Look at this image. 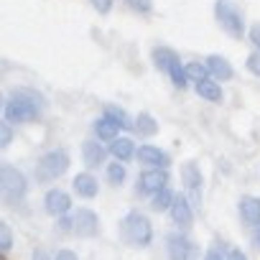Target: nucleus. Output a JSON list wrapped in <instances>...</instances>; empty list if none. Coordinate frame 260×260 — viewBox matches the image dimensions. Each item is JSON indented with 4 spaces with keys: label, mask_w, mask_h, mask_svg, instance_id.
Segmentation results:
<instances>
[{
    "label": "nucleus",
    "mask_w": 260,
    "mask_h": 260,
    "mask_svg": "<svg viewBox=\"0 0 260 260\" xmlns=\"http://www.w3.org/2000/svg\"><path fill=\"white\" fill-rule=\"evenodd\" d=\"M197 94L204 97V100H209V102H222V87H219L217 79H204V82H199V84H197Z\"/></svg>",
    "instance_id": "19"
},
{
    "label": "nucleus",
    "mask_w": 260,
    "mask_h": 260,
    "mask_svg": "<svg viewBox=\"0 0 260 260\" xmlns=\"http://www.w3.org/2000/svg\"><path fill=\"white\" fill-rule=\"evenodd\" d=\"M44 209L51 217H64V214L72 212V199L64 189H49L46 197H44Z\"/></svg>",
    "instance_id": "10"
},
{
    "label": "nucleus",
    "mask_w": 260,
    "mask_h": 260,
    "mask_svg": "<svg viewBox=\"0 0 260 260\" xmlns=\"http://www.w3.org/2000/svg\"><path fill=\"white\" fill-rule=\"evenodd\" d=\"M117 130H120V122H115L112 117H100V120H94V133H97V138H102V141H117Z\"/></svg>",
    "instance_id": "18"
},
{
    "label": "nucleus",
    "mask_w": 260,
    "mask_h": 260,
    "mask_svg": "<svg viewBox=\"0 0 260 260\" xmlns=\"http://www.w3.org/2000/svg\"><path fill=\"white\" fill-rule=\"evenodd\" d=\"M138 161L141 164H146L148 169H169V164H171V158H169V153L166 151H161V148H156V146H141L138 148Z\"/></svg>",
    "instance_id": "11"
},
{
    "label": "nucleus",
    "mask_w": 260,
    "mask_h": 260,
    "mask_svg": "<svg viewBox=\"0 0 260 260\" xmlns=\"http://www.w3.org/2000/svg\"><path fill=\"white\" fill-rule=\"evenodd\" d=\"M153 61H156V67L158 69H171V64L174 61H179V56H176V51H171V49H166V46H158V49H153Z\"/></svg>",
    "instance_id": "22"
},
{
    "label": "nucleus",
    "mask_w": 260,
    "mask_h": 260,
    "mask_svg": "<svg viewBox=\"0 0 260 260\" xmlns=\"http://www.w3.org/2000/svg\"><path fill=\"white\" fill-rule=\"evenodd\" d=\"M107 179H110V184H115V186L122 184V181H125V166L117 164V161L110 164V166H107Z\"/></svg>",
    "instance_id": "24"
},
{
    "label": "nucleus",
    "mask_w": 260,
    "mask_h": 260,
    "mask_svg": "<svg viewBox=\"0 0 260 260\" xmlns=\"http://www.w3.org/2000/svg\"><path fill=\"white\" fill-rule=\"evenodd\" d=\"M227 260H247V255H245L240 247H232V250L227 252Z\"/></svg>",
    "instance_id": "32"
},
{
    "label": "nucleus",
    "mask_w": 260,
    "mask_h": 260,
    "mask_svg": "<svg viewBox=\"0 0 260 260\" xmlns=\"http://www.w3.org/2000/svg\"><path fill=\"white\" fill-rule=\"evenodd\" d=\"M250 41H252V44L260 49V23H255V26L250 28Z\"/></svg>",
    "instance_id": "33"
},
{
    "label": "nucleus",
    "mask_w": 260,
    "mask_h": 260,
    "mask_svg": "<svg viewBox=\"0 0 260 260\" xmlns=\"http://www.w3.org/2000/svg\"><path fill=\"white\" fill-rule=\"evenodd\" d=\"M174 199H176V194L166 186V189H161L156 197H151V209H153V212H171Z\"/></svg>",
    "instance_id": "20"
},
{
    "label": "nucleus",
    "mask_w": 260,
    "mask_h": 260,
    "mask_svg": "<svg viewBox=\"0 0 260 260\" xmlns=\"http://www.w3.org/2000/svg\"><path fill=\"white\" fill-rule=\"evenodd\" d=\"M181 179H184V189H186L189 202H191L194 207H199V204H202V171H199V166H197L194 161L184 164Z\"/></svg>",
    "instance_id": "8"
},
{
    "label": "nucleus",
    "mask_w": 260,
    "mask_h": 260,
    "mask_svg": "<svg viewBox=\"0 0 260 260\" xmlns=\"http://www.w3.org/2000/svg\"><path fill=\"white\" fill-rule=\"evenodd\" d=\"M204 260H227V257L222 255V247H219V245H212V247L207 250V255H204Z\"/></svg>",
    "instance_id": "27"
},
{
    "label": "nucleus",
    "mask_w": 260,
    "mask_h": 260,
    "mask_svg": "<svg viewBox=\"0 0 260 260\" xmlns=\"http://www.w3.org/2000/svg\"><path fill=\"white\" fill-rule=\"evenodd\" d=\"M54 260H79V257H77V252H72V250H59V252L54 255Z\"/></svg>",
    "instance_id": "31"
},
{
    "label": "nucleus",
    "mask_w": 260,
    "mask_h": 260,
    "mask_svg": "<svg viewBox=\"0 0 260 260\" xmlns=\"http://www.w3.org/2000/svg\"><path fill=\"white\" fill-rule=\"evenodd\" d=\"M11 143V127H8V122H3V148Z\"/></svg>",
    "instance_id": "34"
},
{
    "label": "nucleus",
    "mask_w": 260,
    "mask_h": 260,
    "mask_svg": "<svg viewBox=\"0 0 260 260\" xmlns=\"http://www.w3.org/2000/svg\"><path fill=\"white\" fill-rule=\"evenodd\" d=\"M13 247V237H11V227L3 222V252H8Z\"/></svg>",
    "instance_id": "28"
},
{
    "label": "nucleus",
    "mask_w": 260,
    "mask_h": 260,
    "mask_svg": "<svg viewBox=\"0 0 260 260\" xmlns=\"http://www.w3.org/2000/svg\"><path fill=\"white\" fill-rule=\"evenodd\" d=\"M105 115H107V117H112L115 122H120V127H130V122H127V115H125V110H120V107H112V105H110V107L105 110Z\"/></svg>",
    "instance_id": "25"
},
{
    "label": "nucleus",
    "mask_w": 260,
    "mask_h": 260,
    "mask_svg": "<svg viewBox=\"0 0 260 260\" xmlns=\"http://www.w3.org/2000/svg\"><path fill=\"white\" fill-rule=\"evenodd\" d=\"M82 158H84V166L87 169H97V166L105 164L107 148L102 143H97V141H84L82 143Z\"/></svg>",
    "instance_id": "13"
},
{
    "label": "nucleus",
    "mask_w": 260,
    "mask_h": 260,
    "mask_svg": "<svg viewBox=\"0 0 260 260\" xmlns=\"http://www.w3.org/2000/svg\"><path fill=\"white\" fill-rule=\"evenodd\" d=\"M166 250H169V257L171 260H194L197 255V247L189 237L179 235V232H171L166 237Z\"/></svg>",
    "instance_id": "9"
},
{
    "label": "nucleus",
    "mask_w": 260,
    "mask_h": 260,
    "mask_svg": "<svg viewBox=\"0 0 260 260\" xmlns=\"http://www.w3.org/2000/svg\"><path fill=\"white\" fill-rule=\"evenodd\" d=\"M92 6H94L100 13H110V8H112V0H92Z\"/></svg>",
    "instance_id": "30"
},
{
    "label": "nucleus",
    "mask_w": 260,
    "mask_h": 260,
    "mask_svg": "<svg viewBox=\"0 0 260 260\" xmlns=\"http://www.w3.org/2000/svg\"><path fill=\"white\" fill-rule=\"evenodd\" d=\"M171 219H174V224H179V227H189V224L194 222V204L189 202V197L176 194L174 207H171Z\"/></svg>",
    "instance_id": "12"
},
{
    "label": "nucleus",
    "mask_w": 260,
    "mask_h": 260,
    "mask_svg": "<svg viewBox=\"0 0 260 260\" xmlns=\"http://www.w3.org/2000/svg\"><path fill=\"white\" fill-rule=\"evenodd\" d=\"M240 217L247 227H260V199L257 197H242L240 199Z\"/></svg>",
    "instance_id": "14"
},
{
    "label": "nucleus",
    "mask_w": 260,
    "mask_h": 260,
    "mask_svg": "<svg viewBox=\"0 0 260 260\" xmlns=\"http://www.w3.org/2000/svg\"><path fill=\"white\" fill-rule=\"evenodd\" d=\"M122 240L133 247H148L151 240H153V227H151V219L143 214V212H127L125 219H122Z\"/></svg>",
    "instance_id": "2"
},
{
    "label": "nucleus",
    "mask_w": 260,
    "mask_h": 260,
    "mask_svg": "<svg viewBox=\"0 0 260 260\" xmlns=\"http://www.w3.org/2000/svg\"><path fill=\"white\" fill-rule=\"evenodd\" d=\"M61 230H72L77 237H94L100 232V217L92 209H77L69 219H61Z\"/></svg>",
    "instance_id": "6"
},
{
    "label": "nucleus",
    "mask_w": 260,
    "mask_h": 260,
    "mask_svg": "<svg viewBox=\"0 0 260 260\" xmlns=\"http://www.w3.org/2000/svg\"><path fill=\"white\" fill-rule=\"evenodd\" d=\"M169 184V174L166 169H148L138 176V194H146V197H156L161 189H166Z\"/></svg>",
    "instance_id": "7"
},
{
    "label": "nucleus",
    "mask_w": 260,
    "mask_h": 260,
    "mask_svg": "<svg viewBox=\"0 0 260 260\" xmlns=\"http://www.w3.org/2000/svg\"><path fill=\"white\" fill-rule=\"evenodd\" d=\"M110 153L120 161V164H125V161H130L138 151H136V143L130 141V138H117V141H112L110 143Z\"/></svg>",
    "instance_id": "17"
},
{
    "label": "nucleus",
    "mask_w": 260,
    "mask_h": 260,
    "mask_svg": "<svg viewBox=\"0 0 260 260\" xmlns=\"http://www.w3.org/2000/svg\"><path fill=\"white\" fill-rule=\"evenodd\" d=\"M255 245H257V247H260V227H257V230H255Z\"/></svg>",
    "instance_id": "35"
},
{
    "label": "nucleus",
    "mask_w": 260,
    "mask_h": 260,
    "mask_svg": "<svg viewBox=\"0 0 260 260\" xmlns=\"http://www.w3.org/2000/svg\"><path fill=\"white\" fill-rule=\"evenodd\" d=\"M186 74H189V82H204V79H209L207 74H209V69H207V64H199V61H191V64H186Z\"/></svg>",
    "instance_id": "23"
},
{
    "label": "nucleus",
    "mask_w": 260,
    "mask_h": 260,
    "mask_svg": "<svg viewBox=\"0 0 260 260\" xmlns=\"http://www.w3.org/2000/svg\"><path fill=\"white\" fill-rule=\"evenodd\" d=\"M69 169V153L64 148H56V151H49L39 158L36 164V179L41 184H51L56 179H61Z\"/></svg>",
    "instance_id": "3"
},
{
    "label": "nucleus",
    "mask_w": 260,
    "mask_h": 260,
    "mask_svg": "<svg viewBox=\"0 0 260 260\" xmlns=\"http://www.w3.org/2000/svg\"><path fill=\"white\" fill-rule=\"evenodd\" d=\"M247 69H250L252 74H257V77H260V54L247 56Z\"/></svg>",
    "instance_id": "29"
},
{
    "label": "nucleus",
    "mask_w": 260,
    "mask_h": 260,
    "mask_svg": "<svg viewBox=\"0 0 260 260\" xmlns=\"http://www.w3.org/2000/svg\"><path fill=\"white\" fill-rule=\"evenodd\" d=\"M214 16H217L219 26H222L232 39H242V36H245L242 11L232 3V0H217V3H214Z\"/></svg>",
    "instance_id": "4"
},
{
    "label": "nucleus",
    "mask_w": 260,
    "mask_h": 260,
    "mask_svg": "<svg viewBox=\"0 0 260 260\" xmlns=\"http://www.w3.org/2000/svg\"><path fill=\"white\" fill-rule=\"evenodd\" d=\"M133 130L138 136H153V133H158V122L153 120V115H148V112H141L138 115V120H136V125H133Z\"/></svg>",
    "instance_id": "21"
},
{
    "label": "nucleus",
    "mask_w": 260,
    "mask_h": 260,
    "mask_svg": "<svg viewBox=\"0 0 260 260\" xmlns=\"http://www.w3.org/2000/svg\"><path fill=\"white\" fill-rule=\"evenodd\" d=\"M74 191H77L79 197H84V199L97 197V191H100L97 179H94L92 174H77V176H74Z\"/></svg>",
    "instance_id": "16"
},
{
    "label": "nucleus",
    "mask_w": 260,
    "mask_h": 260,
    "mask_svg": "<svg viewBox=\"0 0 260 260\" xmlns=\"http://www.w3.org/2000/svg\"><path fill=\"white\" fill-rule=\"evenodd\" d=\"M207 69H209V74H212L214 79H219V82H227V79H232V74H235V69L230 67V61H227L224 56H217V54H212V56L207 59Z\"/></svg>",
    "instance_id": "15"
},
{
    "label": "nucleus",
    "mask_w": 260,
    "mask_h": 260,
    "mask_svg": "<svg viewBox=\"0 0 260 260\" xmlns=\"http://www.w3.org/2000/svg\"><path fill=\"white\" fill-rule=\"evenodd\" d=\"M39 115H41V102L28 89H18L6 102V120H11V122H31Z\"/></svg>",
    "instance_id": "1"
},
{
    "label": "nucleus",
    "mask_w": 260,
    "mask_h": 260,
    "mask_svg": "<svg viewBox=\"0 0 260 260\" xmlns=\"http://www.w3.org/2000/svg\"><path fill=\"white\" fill-rule=\"evenodd\" d=\"M125 3H127L130 8L141 11V13H148V11L153 8V0H125Z\"/></svg>",
    "instance_id": "26"
},
{
    "label": "nucleus",
    "mask_w": 260,
    "mask_h": 260,
    "mask_svg": "<svg viewBox=\"0 0 260 260\" xmlns=\"http://www.w3.org/2000/svg\"><path fill=\"white\" fill-rule=\"evenodd\" d=\"M0 181H3V197L8 204H18L26 191H28V184H26V176L11 166V164H3V171H0Z\"/></svg>",
    "instance_id": "5"
}]
</instances>
